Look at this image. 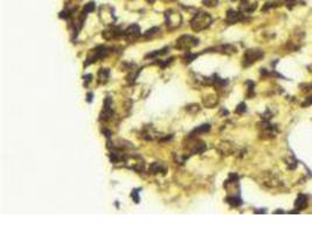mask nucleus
<instances>
[{
  "instance_id": "obj_20",
  "label": "nucleus",
  "mask_w": 312,
  "mask_h": 233,
  "mask_svg": "<svg viewBox=\"0 0 312 233\" xmlns=\"http://www.w3.org/2000/svg\"><path fill=\"white\" fill-rule=\"evenodd\" d=\"M245 110H247V108H245V104H244V103H241V104H240L237 107H236L235 112H236V113H238V114H242L243 112H245Z\"/></svg>"
},
{
  "instance_id": "obj_10",
  "label": "nucleus",
  "mask_w": 312,
  "mask_h": 233,
  "mask_svg": "<svg viewBox=\"0 0 312 233\" xmlns=\"http://www.w3.org/2000/svg\"><path fill=\"white\" fill-rule=\"evenodd\" d=\"M219 150H220L223 155H229V154L233 153L234 148H233V146H231L230 143H228V142H222V143L219 145Z\"/></svg>"
},
{
  "instance_id": "obj_4",
  "label": "nucleus",
  "mask_w": 312,
  "mask_h": 233,
  "mask_svg": "<svg viewBox=\"0 0 312 233\" xmlns=\"http://www.w3.org/2000/svg\"><path fill=\"white\" fill-rule=\"evenodd\" d=\"M165 18H166V25L167 27L173 29V28L179 27L181 25V15H180L179 12H174V11H167L166 14H165Z\"/></svg>"
},
{
  "instance_id": "obj_11",
  "label": "nucleus",
  "mask_w": 312,
  "mask_h": 233,
  "mask_svg": "<svg viewBox=\"0 0 312 233\" xmlns=\"http://www.w3.org/2000/svg\"><path fill=\"white\" fill-rule=\"evenodd\" d=\"M263 183H264L267 186H269V188H274V186H277L278 184H279V181L276 178L275 176L269 175L268 177H265L264 178V182Z\"/></svg>"
},
{
  "instance_id": "obj_23",
  "label": "nucleus",
  "mask_w": 312,
  "mask_h": 233,
  "mask_svg": "<svg viewBox=\"0 0 312 233\" xmlns=\"http://www.w3.org/2000/svg\"><path fill=\"white\" fill-rule=\"evenodd\" d=\"M311 104H312V96L311 97H307V98L305 99V101H303L302 106H310Z\"/></svg>"
},
{
  "instance_id": "obj_2",
  "label": "nucleus",
  "mask_w": 312,
  "mask_h": 233,
  "mask_svg": "<svg viewBox=\"0 0 312 233\" xmlns=\"http://www.w3.org/2000/svg\"><path fill=\"white\" fill-rule=\"evenodd\" d=\"M199 44V40L192 35H182L176 40L175 47L180 50H190L191 48Z\"/></svg>"
},
{
  "instance_id": "obj_19",
  "label": "nucleus",
  "mask_w": 312,
  "mask_h": 233,
  "mask_svg": "<svg viewBox=\"0 0 312 233\" xmlns=\"http://www.w3.org/2000/svg\"><path fill=\"white\" fill-rule=\"evenodd\" d=\"M286 164H288V168L289 169H296V167H297V161H296L293 157H290V159L286 161Z\"/></svg>"
},
{
  "instance_id": "obj_7",
  "label": "nucleus",
  "mask_w": 312,
  "mask_h": 233,
  "mask_svg": "<svg viewBox=\"0 0 312 233\" xmlns=\"http://www.w3.org/2000/svg\"><path fill=\"white\" fill-rule=\"evenodd\" d=\"M128 37H131V39H136L140 35V28H139L138 25H132V26H130L125 32H124Z\"/></svg>"
},
{
  "instance_id": "obj_21",
  "label": "nucleus",
  "mask_w": 312,
  "mask_h": 233,
  "mask_svg": "<svg viewBox=\"0 0 312 233\" xmlns=\"http://www.w3.org/2000/svg\"><path fill=\"white\" fill-rule=\"evenodd\" d=\"M217 1H219V0H204V4L206 5V6L213 7V6H216L217 5Z\"/></svg>"
},
{
  "instance_id": "obj_8",
  "label": "nucleus",
  "mask_w": 312,
  "mask_h": 233,
  "mask_svg": "<svg viewBox=\"0 0 312 233\" xmlns=\"http://www.w3.org/2000/svg\"><path fill=\"white\" fill-rule=\"evenodd\" d=\"M209 50H216L219 53H223V54H234L236 53V48L231 44H226V46H220V47L212 48Z\"/></svg>"
},
{
  "instance_id": "obj_5",
  "label": "nucleus",
  "mask_w": 312,
  "mask_h": 233,
  "mask_svg": "<svg viewBox=\"0 0 312 233\" xmlns=\"http://www.w3.org/2000/svg\"><path fill=\"white\" fill-rule=\"evenodd\" d=\"M257 8V0H241L240 10L244 13H251Z\"/></svg>"
},
{
  "instance_id": "obj_15",
  "label": "nucleus",
  "mask_w": 312,
  "mask_h": 233,
  "mask_svg": "<svg viewBox=\"0 0 312 233\" xmlns=\"http://www.w3.org/2000/svg\"><path fill=\"white\" fill-rule=\"evenodd\" d=\"M150 171H151V174H158V172H160V171H165V168H164L160 163L156 162L150 167Z\"/></svg>"
},
{
  "instance_id": "obj_9",
  "label": "nucleus",
  "mask_w": 312,
  "mask_h": 233,
  "mask_svg": "<svg viewBox=\"0 0 312 233\" xmlns=\"http://www.w3.org/2000/svg\"><path fill=\"white\" fill-rule=\"evenodd\" d=\"M295 206H296V209L298 210V211H299V210L306 209V207H307V197L304 196V195L298 196V198H297L296 202H295Z\"/></svg>"
},
{
  "instance_id": "obj_14",
  "label": "nucleus",
  "mask_w": 312,
  "mask_h": 233,
  "mask_svg": "<svg viewBox=\"0 0 312 233\" xmlns=\"http://www.w3.org/2000/svg\"><path fill=\"white\" fill-rule=\"evenodd\" d=\"M109 75H110V71L109 69H99L98 71V79L99 82H106L109 78Z\"/></svg>"
},
{
  "instance_id": "obj_22",
  "label": "nucleus",
  "mask_w": 312,
  "mask_h": 233,
  "mask_svg": "<svg viewBox=\"0 0 312 233\" xmlns=\"http://www.w3.org/2000/svg\"><path fill=\"white\" fill-rule=\"evenodd\" d=\"M195 57H198V55H193V54H190V53H187V55L185 56V60L187 62H192Z\"/></svg>"
},
{
  "instance_id": "obj_25",
  "label": "nucleus",
  "mask_w": 312,
  "mask_h": 233,
  "mask_svg": "<svg viewBox=\"0 0 312 233\" xmlns=\"http://www.w3.org/2000/svg\"><path fill=\"white\" fill-rule=\"evenodd\" d=\"M284 3L288 5V7L289 8H291L293 5H295V3H296V0H284Z\"/></svg>"
},
{
  "instance_id": "obj_12",
  "label": "nucleus",
  "mask_w": 312,
  "mask_h": 233,
  "mask_svg": "<svg viewBox=\"0 0 312 233\" xmlns=\"http://www.w3.org/2000/svg\"><path fill=\"white\" fill-rule=\"evenodd\" d=\"M209 129H210V126L208 125V124H206V125H201V126H199L198 128H195L193 132L191 133V136H197V135L201 134V133L208 132Z\"/></svg>"
},
{
  "instance_id": "obj_3",
  "label": "nucleus",
  "mask_w": 312,
  "mask_h": 233,
  "mask_svg": "<svg viewBox=\"0 0 312 233\" xmlns=\"http://www.w3.org/2000/svg\"><path fill=\"white\" fill-rule=\"evenodd\" d=\"M263 57V51L258 50V49H249L244 53L243 56V65L244 67H249L256 61L261 60Z\"/></svg>"
},
{
  "instance_id": "obj_13",
  "label": "nucleus",
  "mask_w": 312,
  "mask_h": 233,
  "mask_svg": "<svg viewBox=\"0 0 312 233\" xmlns=\"http://www.w3.org/2000/svg\"><path fill=\"white\" fill-rule=\"evenodd\" d=\"M216 104H217V98L215 97V96H209V97H207V98L204 99V105L206 106V107L212 108V107H214Z\"/></svg>"
},
{
  "instance_id": "obj_24",
  "label": "nucleus",
  "mask_w": 312,
  "mask_h": 233,
  "mask_svg": "<svg viewBox=\"0 0 312 233\" xmlns=\"http://www.w3.org/2000/svg\"><path fill=\"white\" fill-rule=\"evenodd\" d=\"M131 197H132L133 199H135V202H136V203H138V202H139V197H138V191H137V190H133L132 192H131Z\"/></svg>"
},
{
  "instance_id": "obj_17",
  "label": "nucleus",
  "mask_w": 312,
  "mask_h": 233,
  "mask_svg": "<svg viewBox=\"0 0 312 233\" xmlns=\"http://www.w3.org/2000/svg\"><path fill=\"white\" fill-rule=\"evenodd\" d=\"M159 33H160L159 28H158V27H153V28H151V29H149V31L146 32L145 36L146 37H153V36H157Z\"/></svg>"
},
{
  "instance_id": "obj_6",
  "label": "nucleus",
  "mask_w": 312,
  "mask_h": 233,
  "mask_svg": "<svg viewBox=\"0 0 312 233\" xmlns=\"http://www.w3.org/2000/svg\"><path fill=\"white\" fill-rule=\"evenodd\" d=\"M243 20V14L240 12H236L234 10H229L227 12V17H226V21L228 24H236L238 21Z\"/></svg>"
},
{
  "instance_id": "obj_27",
  "label": "nucleus",
  "mask_w": 312,
  "mask_h": 233,
  "mask_svg": "<svg viewBox=\"0 0 312 233\" xmlns=\"http://www.w3.org/2000/svg\"><path fill=\"white\" fill-rule=\"evenodd\" d=\"M147 1H150V3H153V1H154V0H147Z\"/></svg>"
},
{
  "instance_id": "obj_16",
  "label": "nucleus",
  "mask_w": 312,
  "mask_h": 233,
  "mask_svg": "<svg viewBox=\"0 0 312 233\" xmlns=\"http://www.w3.org/2000/svg\"><path fill=\"white\" fill-rule=\"evenodd\" d=\"M227 200L229 204H230L231 206H238V205H241L242 204V200L238 198V197H235V196H233V197H227Z\"/></svg>"
},
{
  "instance_id": "obj_1",
  "label": "nucleus",
  "mask_w": 312,
  "mask_h": 233,
  "mask_svg": "<svg viewBox=\"0 0 312 233\" xmlns=\"http://www.w3.org/2000/svg\"><path fill=\"white\" fill-rule=\"evenodd\" d=\"M212 24V17L206 12H200L194 15L191 21V28L194 32H201L208 28Z\"/></svg>"
},
{
  "instance_id": "obj_18",
  "label": "nucleus",
  "mask_w": 312,
  "mask_h": 233,
  "mask_svg": "<svg viewBox=\"0 0 312 233\" xmlns=\"http://www.w3.org/2000/svg\"><path fill=\"white\" fill-rule=\"evenodd\" d=\"M95 11V4L94 3H89L84 6V10H83V13H90V12H94Z\"/></svg>"
},
{
  "instance_id": "obj_26",
  "label": "nucleus",
  "mask_w": 312,
  "mask_h": 233,
  "mask_svg": "<svg viewBox=\"0 0 312 233\" xmlns=\"http://www.w3.org/2000/svg\"><path fill=\"white\" fill-rule=\"evenodd\" d=\"M91 97H92V95H91V93H89V95H88V99H87V100H88L89 103L91 101Z\"/></svg>"
}]
</instances>
